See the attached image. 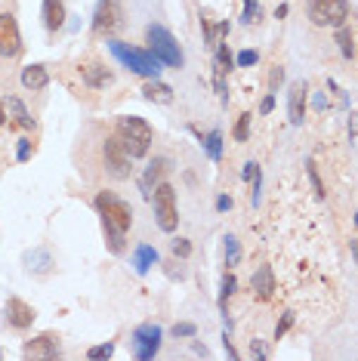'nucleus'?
Returning a JSON list of instances; mask_svg holds the SVG:
<instances>
[{"mask_svg": "<svg viewBox=\"0 0 358 361\" xmlns=\"http://www.w3.org/2000/svg\"><path fill=\"white\" fill-rule=\"evenodd\" d=\"M328 109V99H324V93H315V111H324Z\"/></svg>", "mask_w": 358, "mask_h": 361, "instance_id": "45", "label": "nucleus"}, {"mask_svg": "<svg viewBox=\"0 0 358 361\" xmlns=\"http://www.w3.org/2000/svg\"><path fill=\"white\" fill-rule=\"evenodd\" d=\"M306 176H309V183H312L315 188V198H328V192H324V183H321V176H319V167H315V161H306Z\"/></svg>", "mask_w": 358, "mask_h": 361, "instance_id": "28", "label": "nucleus"}, {"mask_svg": "<svg viewBox=\"0 0 358 361\" xmlns=\"http://www.w3.org/2000/svg\"><path fill=\"white\" fill-rule=\"evenodd\" d=\"M6 118H10V114H6V105H4V102H0V127H4V124H6Z\"/></svg>", "mask_w": 358, "mask_h": 361, "instance_id": "48", "label": "nucleus"}, {"mask_svg": "<svg viewBox=\"0 0 358 361\" xmlns=\"http://www.w3.org/2000/svg\"><path fill=\"white\" fill-rule=\"evenodd\" d=\"M22 262H25V272H28V275H37V278L50 275L53 266H56L50 247H35V250H28L25 257H22Z\"/></svg>", "mask_w": 358, "mask_h": 361, "instance_id": "15", "label": "nucleus"}, {"mask_svg": "<svg viewBox=\"0 0 358 361\" xmlns=\"http://www.w3.org/2000/svg\"><path fill=\"white\" fill-rule=\"evenodd\" d=\"M44 25L50 35H56V31L65 28V19H68V13H65V4L62 0H44Z\"/></svg>", "mask_w": 358, "mask_h": 361, "instance_id": "20", "label": "nucleus"}, {"mask_svg": "<svg viewBox=\"0 0 358 361\" xmlns=\"http://www.w3.org/2000/svg\"><path fill=\"white\" fill-rule=\"evenodd\" d=\"M31 152H35L31 139H19V142H16V161H19V164H25L31 158Z\"/></svg>", "mask_w": 358, "mask_h": 361, "instance_id": "37", "label": "nucleus"}, {"mask_svg": "<svg viewBox=\"0 0 358 361\" xmlns=\"http://www.w3.org/2000/svg\"><path fill=\"white\" fill-rule=\"evenodd\" d=\"M102 161H105V170H109L115 179H130L133 176V158L127 154L124 142L115 136H105V145H102Z\"/></svg>", "mask_w": 358, "mask_h": 361, "instance_id": "7", "label": "nucleus"}, {"mask_svg": "<svg viewBox=\"0 0 358 361\" xmlns=\"http://www.w3.org/2000/svg\"><path fill=\"white\" fill-rule=\"evenodd\" d=\"M124 28V4L121 0H99L93 10V35H115Z\"/></svg>", "mask_w": 358, "mask_h": 361, "instance_id": "8", "label": "nucleus"}, {"mask_svg": "<svg viewBox=\"0 0 358 361\" xmlns=\"http://www.w3.org/2000/svg\"><path fill=\"white\" fill-rule=\"evenodd\" d=\"M337 44H340V53H343V59H352L355 56V44H352V35H349V28H337Z\"/></svg>", "mask_w": 358, "mask_h": 361, "instance_id": "29", "label": "nucleus"}, {"mask_svg": "<svg viewBox=\"0 0 358 361\" xmlns=\"http://www.w3.org/2000/svg\"><path fill=\"white\" fill-rule=\"evenodd\" d=\"M145 44H149V50L158 56L161 65H167V68H183V65H185L183 47H179L176 37L170 35L164 25H158V22L145 28Z\"/></svg>", "mask_w": 358, "mask_h": 361, "instance_id": "5", "label": "nucleus"}, {"mask_svg": "<svg viewBox=\"0 0 358 361\" xmlns=\"http://www.w3.org/2000/svg\"><path fill=\"white\" fill-rule=\"evenodd\" d=\"M223 349H226V355H229V358H238V349H235V346H232L229 334H226V336H223Z\"/></svg>", "mask_w": 358, "mask_h": 361, "instance_id": "43", "label": "nucleus"}, {"mask_svg": "<svg viewBox=\"0 0 358 361\" xmlns=\"http://www.w3.org/2000/svg\"><path fill=\"white\" fill-rule=\"evenodd\" d=\"M130 266H133V272L140 275V278H145L154 266H161V253L154 250L152 244H136L133 257H130Z\"/></svg>", "mask_w": 358, "mask_h": 361, "instance_id": "16", "label": "nucleus"}, {"mask_svg": "<svg viewBox=\"0 0 358 361\" xmlns=\"http://www.w3.org/2000/svg\"><path fill=\"white\" fill-rule=\"evenodd\" d=\"M115 133H118L121 142H124V149L133 161H140L152 152L154 130H152L149 121L140 118V114H121L118 124H115Z\"/></svg>", "mask_w": 358, "mask_h": 361, "instance_id": "2", "label": "nucleus"}, {"mask_svg": "<svg viewBox=\"0 0 358 361\" xmlns=\"http://www.w3.org/2000/svg\"><path fill=\"white\" fill-rule=\"evenodd\" d=\"M93 207L99 213L105 247L115 253V257H121L127 250V232L133 228V207L124 198H118L115 192H96Z\"/></svg>", "mask_w": 358, "mask_h": 361, "instance_id": "1", "label": "nucleus"}, {"mask_svg": "<svg viewBox=\"0 0 358 361\" xmlns=\"http://www.w3.org/2000/svg\"><path fill=\"white\" fill-rule=\"evenodd\" d=\"M216 210H219V213L232 210V198H229V195H219V198H216Z\"/></svg>", "mask_w": 358, "mask_h": 361, "instance_id": "42", "label": "nucleus"}, {"mask_svg": "<svg viewBox=\"0 0 358 361\" xmlns=\"http://www.w3.org/2000/svg\"><path fill=\"white\" fill-rule=\"evenodd\" d=\"M192 349H195V355H204V358L210 355V352H207V346H201V343L195 340V336H192Z\"/></svg>", "mask_w": 358, "mask_h": 361, "instance_id": "44", "label": "nucleus"}, {"mask_svg": "<svg viewBox=\"0 0 358 361\" xmlns=\"http://www.w3.org/2000/svg\"><path fill=\"white\" fill-rule=\"evenodd\" d=\"M281 84H284V68H281V65H275V68H272V78H268V93H278Z\"/></svg>", "mask_w": 358, "mask_h": 361, "instance_id": "38", "label": "nucleus"}, {"mask_svg": "<svg viewBox=\"0 0 358 361\" xmlns=\"http://www.w3.org/2000/svg\"><path fill=\"white\" fill-rule=\"evenodd\" d=\"M250 204L254 207H259L263 204V170H259V164H257V170H254V179H250Z\"/></svg>", "mask_w": 358, "mask_h": 361, "instance_id": "30", "label": "nucleus"}, {"mask_svg": "<svg viewBox=\"0 0 358 361\" xmlns=\"http://www.w3.org/2000/svg\"><path fill=\"white\" fill-rule=\"evenodd\" d=\"M223 250H226V266L235 269L241 262V244H238V238L235 235H226L223 238Z\"/></svg>", "mask_w": 358, "mask_h": 361, "instance_id": "26", "label": "nucleus"}, {"mask_svg": "<svg viewBox=\"0 0 358 361\" xmlns=\"http://www.w3.org/2000/svg\"><path fill=\"white\" fill-rule=\"evenodd\" d=\"M170 334L176 336V340H192V336H198V324L195 322H176L170 327Z\"/></svg>", "mask_w": 358, "mask_h": 361, "instance_id": "31", "label": "nucleus"}, {"mask_svg": "<svg viewBox=\"0 0 358 361\" xmlns=\"http://www.w3.org/2000/svg\"><path fill=\"white\" fill-rule=\"evenodd\" d=\"M201 149L214 164L223 161V130H210L207 136H201Z\"/></svg>", "mask_w": 358, "mask_h": 361, "instance_id": "24", "label": "nucleus"}, {"mask_svg": "<svg viewBox=\"0 0 358 361\" xmlns=\"http://www.w3.org/2000/svg\"><path fill=\"white\" fill-rule=\"evenodd\" d=\"M257 6H259V0H244V16H241L244 25H250L257 19Z\"/></svg>", "mask_w": 358, "mask_h": 361, "instance_id": "39", "label": "nucleus"}, {"mask_svg": "<svg viewBox=\"0 0 358 361\" xmlns=\"http://www.w3.org/2000/svg\"><path fill=\"white\" fill-rule=\"evenodd\" d=\"M306 16L315 28H343L352 16V4L349 0H309Z\"/></svg>", "mask_w": 358, "mask_h": 361, "instance_id": "4", "label": "nucleus"}, {"mask_svg": "<svg viewBox=\"0 0 358 361\" xmlns=\"http://www.w3.org/2000/svg\"><path fill=\"white\" fill-rule=\"evenodd\" d=\"M250 287L257 290L259 300H268L275 293V275H272V266H259L254 275H250Z\"/></svg>", "mask_w": 358, "mask_h": 361, "instance_id": "22", "label": "nucleus"}, {"mask_svg": "<svg viewBox=\"0 0 358 361\" xmlns=\"http://www.w3.org/2000/svg\"><path fill=\"white\" fill-rule=\"evenodd\" d=\"M109 53L115 56V59L130 68L133 75H140L145 80L152 78H161V59L154 56L152 50H142V47H130L124 40H109Z\"/></svg>", "mask_w": 358, "mask_h": 361, "instance_id": "3", "label": "nucleus"}, {"mask_svg": "<svg viewBox=\"0 0 358 361\" xmlns=\"http://www.w3.org/2000/svg\"><path fill=\"white\" fill-rule=\"evenodd\" d=\"M257 62H259V53L257 50H241L238 56H235V65H238V68H254Z\"/></svg>", "mask_w": 358, "mask_h": 361, "instance_id": "34", "label": "nucleus"}, {"mask_svg": "<svg viewBox=\"0 0 358 361\" xmlns=\"http://www.w3.org/2000/svg\"><path fill=\"white\" fill-rule=\"evenodd\" d=\"M0 358H4V352H0Z\"/></svg>", "mask_w": 358, "mask_h": 361, "instance_id": "50", "label": "nucleus"}, {"mask_svg": "<svg viewBox=\"0 0 358 361\" xmlns=\"http://www.w3.org/2000/svg\"><path fill=\"white\" fill-rule=\"evenodd\" d=\"M355 226H358V213H355Z\"/></svg>", "mask_w": 358, "mask_h": 361, "instance_id": "49", "label": "nucleus"}, {"mask_svg": "<svg viewBox=\"0 0 358 361\" xmlns=\"http://www.w3.org/2000/svg\"><path fill=\"white\" fill-rule=\"evenodd\" d=\"M167 170H170V158H154V161H149V167H145V173H142V179H140L142 198L152 201L154 188L164 183V173H167Z\"/></svg>", "mask_w": 358, "mask_h": 361, "instance_id": "14", "label": "nucleus"}, {"mask_svg": "<svg viewBox=\"0 0 358 361\" xmlns=\"http://www.w3.org/2000/svg\"><path fill=\"white\" fill-rule=\"evenodd\" d=\"M306 102H309V84L306 80H294L290 90H288V121H290V127H303Z\"/></svg>", "mask_w": 358, "mask_h": 361, "instance_id": "12", "label": "nucleus"}, {"mask_svg": "<svg viewBox=\"0 0 358 361\" xmlns=\"http://www.w3.org/2000/svg\"><path fill=\"white\" fill-rule=\"evenodd\" d=\"M214 50H216V56H214V75L226 78L235 68V56H232V50H229V44H226V40H219Z\"/></svg>", "mask_w": 358, "mask_h": 361, "instance_id": "23", "label": "nucleus"}, {"mask_svg": "<svg viewBox=\"0 0 358 361\" xmlns=\"http://www.w3.org/2000/svg\"><path fill=\"white\" fill-rule=\"evenodd\" d=\"M250 358H257V361H266L268 358V352H266V346L259 340H250Z\"/></svg>", "mask_w": 358, "mask_h": 361, "instance_id": "40", "label": "nucleus"}, {"mask_svg": "<svg viewBox=\"0 0 358 361\" xmlns=\"http://www.w3.org/2000/svg\"><path fill=\"white\" fill-rule=\"evenodd\" d=\"M201 35H204V44L207 47H216V40H219V31H216V25L207 19L204 13H201Z\"/></svg>", "mask_w": 358, "mask_h": 361, "instance_id": "33", "label": "nucleus"}, {"mask_svg": "<svg viewBox=\"0 0 358 361\" xmlns=\"http://www.w3.org/2000/svg\"><path fill=\"white\" fill-rule=\"evenodd\" d=\"M4 318H6V324H10L13 331H28V327L35 324L37 312H35L31 302L19 300V297H10L6 300V306H4Z\"/></svg>", "mask_w": 358, "mask_h": 361, "instance_id": "11", "label": "nucleus"}, {"mask_svg": "<svg viewBox=\"0 0 358 361\" xmlns=\"http://www.w3.org/2000/svg\"><path fill=\"white\" fill-rule=\"evenodd\" d=\"M19 80L25 90H31V93H40V90H47V84H50V71H47V65L35 62V65H25V68H22Z\"/></svg>", "mask_w": 358, "mask_h": 361, "instance_id": "18", "label": "nucleus"}, {"mask_svg": "<svg viewBox=\"0 0 358 361\" xmlns=\"http://www.w3.org/2000/svg\"><path fill=\"white\" fill-rule=\"evenodd\" d=\"M161 336H164V331H161L158 324H140L133 331V355L140 358V361H149V358H154L161 352Z\"/></svg>", "mask_w": 358, "mask_h": 361, "instance_id": "9", "label": "nucleus"}, {"mask_svg": "<svg viewBox=\"0 0 358 361\" xmlns=\"http://www.w3.org/2000/svg\"><path fill=\"white\" fill-rule=\"evenodd\" d=\"M250 124H254V114L244 111L241 118H238V124H235V130H232L235 142H247V139H250Z\"/></svg>", "mask_w": 358, "mask_h": 361, "instance_id": "27", "label": "nucleus"}, {"mask_svg": "<svg viewBox=\"0 0 358 361\" xmlns=\"http://www.w3.org/2000/svg\"><path fill=\"white\" fill-rule=\"evenodd\" d=\"M4 105H6V111H10V118H13L16 127H22V130H37V121L31 118V111L25 109V102H22L19 96H6Z\"/></svg>", "mask_w": 358, "mask_h": 361, "instance_id": "19", "label": "nucleus"}, {"mask_svg": "<svg viewBox=\"0 0 358 361\" xmlns=\"http://www.w3.org/2000/svg\"><path fill=\"white\" fill-rule=\"evenodd\" d=\"M115 355V343H102V346H90L87 349V358H111Z\"/></svg>", "mask_w": 358, "mask_h": 361, "instance_id": "35", "label": "nucleus"}, {"mask_svg": "<svg viewBox=\"0 0 358 361\" xmlns=\"http://www.w3.org/2000/svg\"><path fill=\"white\" fill-rule=\"evenodd\" d=\"M238 290V278H235L232 272H226L223 275V284H219V297H216V302H219V312H223V322L232 327V322H229V315H226V300L232 297V293Z\"/></svg>", "mask_w": 358, "mask_h": 361, "instance_id": "25", "label": "nucleus"}, {"mask_svg": "<svg viewBox=\"0 0 358 361\" xmlns=\"http://www.w3.org/2000/svg\"><path fill=\"white\" fill-rule=\"evenodd\" d=\"M294 322H297V315H294V312H284V315H281V322L275 324V340H281V336L288 334L290 327H294Z\"/></svg>", "mask_w": 358, "mask_h": 361, "instance_id": "36", "label": "nucleus"}, {"mask_svg": "<svg viewBox=\"0 0 358 361\" xmlns=\"http://www.w3.org/2000/svg\"><path fill=\"white\" fill-rule=\"evenodd\" d=\"M349 250H352V257H355V266H358V238H352V241H349Z\"/></svg>", "mask_w": 358, "mask_h": 361, "instance_id": "46", "label": "nucleus"}, {"mask_svg": "<svg viewBox=\"0 0 358 361\" xmlns=\"http://www.w3.org/2000/svg\"><path fill=\"white\" fill-rule=\"evenodd\" d=\"M170 250H173L176 259H189L192 257V241L189 238H173V241H170Z\"/></svg>", "mask_w": 358, "mask_h": 361, "instance_id": "32", "label": "nucleus"}, {"mask_svg": "<svg viewBox=\"0 0 358 361\" xmlns=\"http://www.w3.org/2000/svg\"><path fill=\"white\" fill-rule=\"evenodd\" d=\"M272 109H275V93H268L263 102H259V114H272Z\"/></svg>", "mask_w": 358, "mask_h": 361, "instance_id": "41", "label": "nucleus"}, {"mask_svg": "<svg viewBox=\"0 0 358 361\" xmlns=\"http://www.w3.org/2000/svg\"><path fill=\"white\" fill-rule=\"evenodd\" d=\"M152 210H154V223L161 232L173 235L179 228V207H176V188L170 183H161L152 195Z\"/></svg>", "mask_w": 358, "mask_h": 361, "instance_id": "6", "label": "nucleus"}, {"mask_svg": "<svg viewBox=\"0 0 358 361\" xmlns=\"http://www.w3.org/2000/svg\"><path fill=\"white\" fill-rule=\"evenodd\" d=\"M142 96L149 102H154V105H170V102H173V87L164 84L161 78H152V80H145Z\"/></svg>", "mask_w": 358, "mask_h": 361, "instance_id": "21", "label": "nucleus"}, {"mask_svg": "<svg viewBox=\"0 0 358 361\" xmlns=\"http://www.w3.org/2000/svg\"><path fill=\"white\" fill-rule=\"evenodd\" d=\"M80 78H84V84H87L90 90H105V87L115 84V75H111V71L105 68L102 62H87V65H80Z\"/></svg>", "mask_w": 358, "mask_h": 361, "instance_id": "17", "label": "nucleus"}, {"mask_svg": "<svg viewBox=\"0 0 358 361\" xmlns=\"http://www.w3.org/2000/svg\"><path fill=\"white\" fill-rule=\"evenodd\" d=\"M22 31L13 13H0V56L4 59H16L22 53Z\"/></svg>", "mask_w": 358, "mask_h": 361, "instance_id": "10", "label": "nucleus"}, {"mask_svg": "<svg viewBox=\"0 0 358 361\" xmlns=\"http://www.w3.org/2000/svg\"><path fill=\"white\" fill-rule=\"evenodd\" d=\"M284 16H288V4H281L278 10H275V19H284Z\"/></svg>", "mask_w": 358, "mask_h": 361, "instance_id": "47", "label": "nucleus"}, {"mask_svg": "<svg viewBox=\"0 0 358 361\" xmlns=\"http://www.w3.org/2000/svg\"><path fill=\"white\" fill-rule=\"evenodd\" d=\"M22 355H25V358H44V361L59 358V355H62V349H59V336L50 334V331L40 334V336H35V340H28V343H25Z\"/></svg>", "mask_w": 358, "mask_h": 361, "instance_id": "13", "label": "nucleus"}]
</instances>
